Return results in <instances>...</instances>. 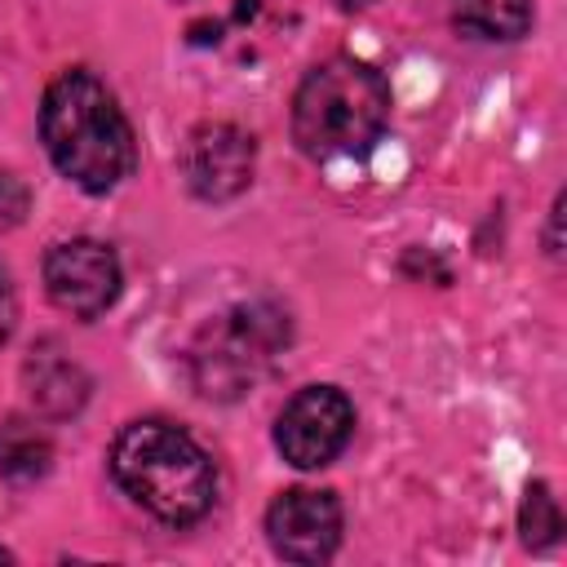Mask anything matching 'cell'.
<instances>
[{
    "instance_id": "1",
    "label": "cell",
    "mask_w": 567,
    "mask_h": 567,
    "mask_svg": "<svg viewBox=\"0 0 567 567\" xmlns=\"http://www.w3.org/2000/svg\"><path fill=\"white\" fill-rule=\"evenodd\" d=\"M40 137L53 168L89 195L120 186L133 168V128L93 71H62L44 89Z\"/></svg>"
},
{
    "instance_id": "2",
    "label": "cell",
    "mask_w": 567,
    "mask_h": 567,
    "mask_svg": "<svg viewBox=\"0 0 567 567\" xmlns=\"http://www.w3.org/2000/svg\"><path fill=\"white\" fill-rule=\"evenodd\" d=\"M111 478L159 523L186 527L217 496L213 456L173 421H133L111 443Z\"/></svg>"
},
{
    "instance_id": "3",
    "label": "cell",
    "mask_w": 567,
    "mask_h": 567,
    "mask_svg": "<svg viewBox=\"0 0 567 567\" xmlns=\"http://www.w3.org/2000/svg\"><path fill=\"white\" fill-rule=\"evenodd\" d=\"M390 120V84L359 58L319 62L292 97V137L310 159L368 155Z\"/></svg>"
},
{
    "instance_id": "4",
    "label": "cell",
    "mask_w": 567,
    "mask_h": 567,
    "mask_svg": "<svg viewBox=\"0 0 567 567\" xmlns=\"http://www.w3.org/2000/svg\"><path fill=\"white\" fill-rule=\"evenodd\" d=\"M288 346V319L275 306H235L221 319H213L195 350H190V372L199 394L208 399H235L244 394L257 377H266V368L275 363V354Z\"/></svg>"
},
{
    "instance_id": "5",
    "label": "cell",
    "mask_w": 567,
    "mask_h": 567,
    "mask_svg": "<svg viewBox=\"0 0 567 567\" xmlns=\"http://www.w3.org/2000/svg\"><path fill=\"white\" fill-rule=\"evenodd\" d=\"M354 434V408L337 385H306L297 390L279 421H275V447L297 470H323L332 465Z\"/></svg>"
},
{
    "instance_id": "6",
    "label": "cell",
    "mask_w": 567,
    "mask_h": 567,
    "mask_svg": "<svg viewBox=\"0 0 567 567\" xmlns=\"http://www.w3.org/2000/svg\"><path fill=\"white\" fill-rule=\"evenodd\" d=\"M120 257L102 239H62L44 252V288L58 310L75 319H97L120 297Z\"/></svg>"
},
{
    "instance_id": "7",
    "label": "cell",
    "mask_w": 567,
    "mask_h": 567,
    "mask_svg": "<svg viewBox=\"0 0 567 567\" xmlns=\"http://www.w3.org/2000/svg\"><path fill=\"white\" fill-rule=\"evenodd\" d=\"M266 536L288 563H323L341 545V501L323 487H288L266 509Z\"/></svg>"
},
{
    "instance_id": "8",
    "label": "cell",
    "mask_w": 567,
    "mask_h": 567,
    "mask_svg": "<svg viewBox=\"0 0 567 567\" xmlns=\"http://www.w3.org/2000/svg\"><path fill=\"white\" fill-rule=\"evenodd\" d=\"M252 137L235 124H199L182 146L186 186L199 199H230L252 182Z\"/></svg>"
},
{
    "instance_id": "9",
    "label": "cell",
    "mask_w": 567,
    "mask_h": 567,
    "mask_svg": "<svg viewBox=\"0 0 567 567\" xmlns=\"http://www.w3.org/2000/svg\"><path fill=\"white\" fill-rule=\"evenodd\" d=\"M27 381H31V399L49 416H71L89 399V377L71 359H58V354H35L27 363Z\"/></svg>"
},
{
    "instance_id": "10",
    "label": "cell",
    "mask_w": 567,
    "mask_h": 567,
    "mask_svg": "<svg viewBox=\"0 0 567 567\" xmlns=\"http://www.w3.org/2000/svg\"><path fill=\"white\" fill-rule=\"evenodd\" d=\"M452 22L478 40H518L532 27V0H452Z\"/></svg>"
},
{
    "instance_id": "11",
    "label": "cell",
    "mask_w": 567,
    "mask_h": 567,
    "mask_svg": "<svg viewBox=\"0 0 567 567\" xmlns=\"http://www.w3.org/2000/svg\"><path fill=\"white\" fill-rule=\"evenodd\" d=\"M49 456H53V447H49L44 430H35L22 416L0 421V470L9 478H40L49 470Z\"/></svg>"
},
{
    "instance_id": "12",
    "label": "cell",
    "mask_w": 567,
    "mask_h": 567,
    "mask_svg": "<svg viewBox=\"0 0 567 567\" xmlns=\"http://www.w3.org/2000/svg\"><path fill=\"white\" fill-rule=\"evenodd\" d=\"M518 532H523V545L527 549H545L558 540L563 532V514H558V501L545 483H532L527 496H523V509H518Z\"/></svg>"
},
{
    "instance_id": "13",
    "label": "cell",
    "mask_w": 567,
    "mask_h": 567,
    "mask_svg": "<svg viewBox=\"0 0 567 567\" xmlns=\"http://www.w3.org/2000/svg\"><path fill=\"white\" fill-rule=\"evenodd\" d=\"M9 332H13V292H9V284L0 275V346L9 341Z\"/></svg>"
},
{
    "instance_id": "14",
    "label": "cell",
    "mask_w": 567,
    "mask_h": 567,
    "mask_svg": "<svg viewBox=\"0 0 567 567\" xmlns=\"http://www.w3.org/2000/svg\"><path fill=\"white\" fill-rule=\"evenodd\" d=\"M337 4H341V9H368L372 0H337Z\"/></svg>"
},
{
    "instance_id": "15",
    "label": "cell",
    "mask_w": 567,
    "mask_h": 567,
    "mask_svg": "<svg viewBox=\"0 0 567 567\" xmlns=\"http://www.w3.org/2000/svg\"><path fill=\"white\" fill-rule=\"evenodd\" d=\"M9 558H13V554H9V549H0V563H9Z\"/></svg>"
}]
</instances>
